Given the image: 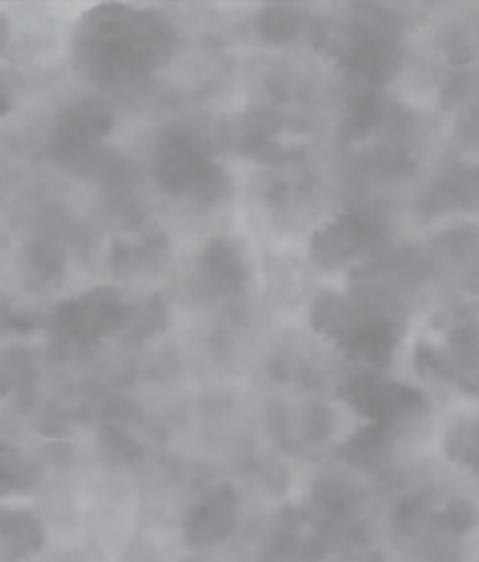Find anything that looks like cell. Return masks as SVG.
<instances>
[{
    "mask_svg": "<svg viewBox=\"0 0 479 562\" xmlns=\"http://www.w3.org/2000/svg\"><path fill=\"white\" fill-rule=\"evenodd\" d=\"M105 446L110 448V453H118L122 460H132L134 456H138V446L134 443V439L113 427L105 429Z\"/></svg>",
    "mask_w": 479,
    "mask_h": 562,
    "instance_id": "ba28073f",
    "label": "cell"
},
{
    "mask_svg": "<svg viewBox=\"0 0 479 562\" xmlns=\"http://www.w3.org/2000/svg\"><path fill=\"white\" fill-rule=\"evenodd\" d=\"M45 544L43 522L33 514H8L0 522V555L10 562L26 560Z\"/></svg>",
    "mask_w": 479,
    "mask_h": 562,
    "instance_id": "277c9868",
    "label": "cell"
},
{
    "mask_svg": "<svg viewBox=\"0 0 479 562\" xmlns=\"http://www.w3.org/2000/svg\"><path fill=\"white\" fill-rule=\"evenodd\" d=\"M0 43H3V41H0Z\"/></svg>",
    "mask_w": 479,
    "mask_h": 562,
    "instance_id": "9c48e42d",
    "label": "cell"
},
{
    "mask_svg": "<svg viewBox=\"0 0 479 562\" xmlns=\"http://www.w3.org/2000/svg\"><path fill=\"white\" fill-rule=\"evenodd\" d=\"M372 243L370 224L356 217H342L330 227H323L313 240V252L323 265H342L346 259H354Z\"/></svg>",
    "mask_w": 479,
    "mask_h": 562,
    "instance_id": "3957f363",
    "label": "cell"
},
{
    "mask_svg": "<svg viewBox=\"0 0 479 562\" xmlns=\"http://www.w3.org/2000/svg\"><path fill=\"white\" fill-rule=\"evenodd\" d=\"M475 526H477V509H475V504H470L466 499L449 502L445 512L437 516V528L449 537L466 535Z\"/></svg>",
    "mask_w": 479,
    "mask_h": 562,
    "instance_id": "8992f818",
    "label": "cell"
},
{
    "mask_svg": "<svg viewBox=\"0 0 479 562\" xmlns=\"http://www.w3.org/2000/svg\"><path fill=\"white\" fill-rule=\"evenodd\" d=\"M204 269L213 283L223 290L242 285L244 280V261L238 257L234 243H227V240H218L215 246L207 250Z\"/></svg>",
    "mask_w": 479,
    "mask_h": 562,
    "instance_id": "5b68a950",
    "label": "cell"
},
{
    "mask_svg": "<svg viewBox=\"0 0 479 562\" xmlns=\"http://www.w3.org/2000/svg\"><path fill=\"white\" fill-rule=\"evenodd\" d=\"M238 516V495L232 485H218L211 491L204 502L188 514L182 522V537L192 549H209L220 544L234 530Z\"/></svg>",
    "mask_w": 479,
    "mask_h": 562,
    "instance_id": "7a4b0ae2",
    "label": "cell"
},
{
    "mask_svg": "<svg viewBox=\"0 0 479 562\" xmlns=\"http://www.w3.org/2000/svg\"><path fill=\"white\" fill-rule=\"evenodd\" d=\"M421 562H460V551L445 539H426L416 549Z\"/></svg>",
    "mask_w": 479,
    "mask_h": 562,
    "instance_id": "52a82bcc",
    "label": "cell"
},
{
    "mask_svg": "<svg viewBox=\"0 0 479 562\" xmlns=\"http://www.w3.org/2000/svg\"><path fill=\"white\" fill-rule=\"evenodd\" d=\"M129 306L110 290H94L76 302H68L59 308V329L80 344L97 341L105 334H113L124 327Z\"/></svg>",
    "mask_w": 479,
    "mask_h": 562,
    "instance_id": "6da1fadb",
    "label": "cell"
}]
</instances>
